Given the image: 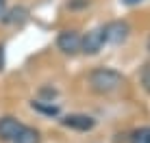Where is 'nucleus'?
Returning a JSON list of instances; mask_svg holds the SVG:
<instances>
[{"instance_id": "obj_1", "label": "nucleus", "mask_w": 150, "mask_h": 143, "mask_svg": "<svg viewBox=\"0 0 150 143\" xmlns=\"http://www.w3.org/2000/svg\"><path fill=\"white\" fill-rule=\"evenodd\" d=\"M87 83H89V89L94 91V93L111 95L124 85V76L120 74V72L111 69V67H96V69L89 72Z\"/></svg>"}, {"instance_id": "obj_2", "label": "nucleus", "mask_w": 150, "mask_h": 143, "mask_svg": "<svg viewBox=\"0 0 150 143\" xmlns=\"http://www.w3.org/2000/svg\"><path fill=\"white\" fill-rule=\"evenodd\" d=\"M105 41L107 43H122L128 39V35H131V26H128V22H124V20H113V22H107L105 26Z\"/></svg>"}, {"instance_id": "obj_3", "label": "nucleus", "mask_w": 150, "mask_h": 143, "mask_svg": "<svg viewBox=\"0 0 150 143\" xmlns=\"http://www.w3.org/2000/svg\"><path fill=\"white\" fill-rule=\"evenodd\" d=\"M105 43H107V41H105V30H102V26L91 28L89 33L81 39V52L89 54V57H91V54H98Z\"/></svg>"}, {"instance_id": "obj_4", "label": "nucleus", "mask_w": 150, "mask_h": 143, "mask_svg": "<svg viewBox=\"0 0 150 143\" xmlns=\"http://www.w3.org/2000/svg\"><path fill=\"white\" fill-rule=\"evenodd\" d=\"M81 35L76 30H61L59 37H57V48L61 50L63 54H76L81 52Z\"/></svg>"}, {"instance_id": "obj_5", "label": "nucleus", "mask_w": 150, "mask_h": 143, "mask_svg": "<svg viewBox=\"0 0 150 143\" xmlns=\"http://www.w3.org/2000/svg\"><path fill=\"white\" fill-rule=\"evenodd\" d=\"M61 124H63L65 128L79 130V132H89V130H94L96 119L91 115H85V113H72V115H65L63 119H61Z\"/></svg>"}, {"instance_id": "obj_6", "label": "nucleus", "mask_w": 150, "mask_h": 143, "mask_svg": "<svg viewBox=\"0 0 150 143\" xmlns=\"http://www.w3.org/2000/svg\"><path fill=\"white\" fill-rule=\"evenodd\" d=\"M24 128V124L15 117L7 115V117H0V141L4 143H13L15 137L20 135V130Z\"/></svg>"}, {"instance_id": "obj_7", "label": "nucleus", "mask_w": 150, "mask_h": 143, "mask_svg": "<svg viewBox=\"0 0 150 143\" xmlns=\"http://www.w3.org/2000/svg\"><path fill=\"white\" fill-rule=\"evenodd\" d=\"M28 20V9L26 7H13L9 13H4V18H2V22L4 24H24Z\"/></svg>"}, {"instance_id": "obj_8", "label": "nucleus", "mask_w": 150, "mask_h": 143, "mask_svg": "<svg viewBox=\"0 0 150 143\" xmlns=\"http://www.w3.org/2000/svg\"><path fill=\"white\" fill-rule=\"evenodd\" d=\"M13 143H39V130H35L33 126H24Z\"/></svg>"}, {"instance_id": "obj_9", "label": "nucleus", "mask_w": 150, "mask_h": 143, "mask_svg": "<svg viewBox=\"0 0 150 143\" xmlns=\"http://www.w3.org/2000/svg\"><path fill=\"white\" fill-rule=\"evenodd\" d=\"M131 143H150V126H142V128H135L128 137Z\"/></svg>"}, {"instance_id": "obj_10", "label": "nucleus", "mask_w": 150, "mask_h": 143, "mask_svg": "<svg viewBox=\"0 0 150 143\" xmlns=\"http://www.w3.org/2000/svg\"><path fill=\"white\" fill-rule=\"evenodd\" d=\"M30 106H33L35 111H39V113H44V115H59V106H54L52 102H41V100H37V102H30Z\"/></svg>"}, {"instance_id": "obj_11", "label": "nucleus", "mask_w": 150, "mask_h": 143, "mask_svg": "<svg viewBox=\"0 0 150 143\" xmlns=\"http://www.w3.org/2000/svg\"><path fill=\"white\" fill-rule=\"evenodd\" d=\"M142 85H144V89L150 93V63L144 65V69H142Z\"/></svg>"}, {"instance_id": "obj_12", "label": "nucleus", "mask_w": 150, "mask_h": 143, "mask_svg": "<svg viewBox=\"0 0 150 143\" xmlns=\"http://www.w3.org/2000/svg\"><path fill=\"white\" fill-rule=\"evenodd\" d=\"M87 4H89V0H70L68 7L70 9H83V7H87Z\"/></svg>"}, {"instance_id": "obj_13", "label": "nucleus", "mask_w": 150, "mask_h": 143, "mask_svg": "<svg viewBox=\"0 0 150 143\" xmlns=\"http://www.w3.org/2000/svg\"><path fill=\"white\" fill-rule=\"evenodd\" d=\"M4 63H7V57H4V46L0 43V72L4 69Z\"/></svg>"}, {"instance_id": "obj_14", "label": "nucleus", "mask_w": 150, "mask_h": 143, "mask_svg": "<svg viewBox=\"0 0 150 143\" xmlns=\"http://www.w3.org/2000/svg\"><path fill=\"white\" fill-rule=\"evenodd\" d=\"M41 95H48V98L52 100L54 95H57V91H54V89H48V87H44V89H41Z\"/></svg>"}, {"instance_id": "obj_15", "label": "nucleus", "mask_w": 150, "mask_h": 143, "mask_svg": "<svg viewBox=\"0 0 150 143\" xmlns=\"http://www.w3.org/2000/svg\"><path fill=\"white\" fill-rule=\"evenodd\" d=\"M7 13V0H0V18H4Z\"/></svg>"}, {"instance_id": "obj_16", "label": "nucleus", "mask_w": 150, "mask_h": 143, "mask_svg": "<svg viewBox=\"0 0 150 143\" xmlns=\"http://www.w3.org/2000/svg\"><path fill=\"white\" fill-rule=\"evenodd\" d=\"M122 2H124V4H128V7H133V4H139L142 0H122Z\"/></svg>"}, {"instance_id": "obj_17", "label": "nucleus", "mask_w": 150, "mask_h": 143, "mask_svg": "<svg viewBox=\"0 0 150 143\" xmlns=\"http://www.w3.org/2000/svg\"><path fill=\"white\" fill-rule=\"evenodd\" d=\"M148 50H150V41H148Z\"/></svg>"}]
</instances>
